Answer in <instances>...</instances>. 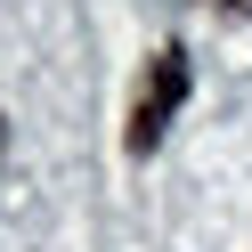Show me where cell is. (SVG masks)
<instances>
[{
    "instance_id": "6da1fadb",
    "label": "cell",
    "mask_w": 252,
    "mask_h": 252,
    "mask_svg": "<svg viewBox=\"0 0 252 252\" xmlns=\"http://www.w3.org/2000/svg\"><path fill=\"white\" fill-rule=\"evenodd\" d=\"M179 98H187V49H155L147 82H138V106H130V155H155V138L179 114Z\"/></svg>"
},
{
    "instance_id": "7a4b0ae2",
    "label": "cell",
    "mask_w": 252,
    "mask_h": 252,
    "mask_svg": "<svg viewBox=\"0 0 252 252\" xmlns=\"http://www.w3.org/2000/svg\"><path fill=\"white\" fill-rule=\"evenodd\" d=\"M212 8H236V17H252V0H212Z\"/></svg>"
}]
</instances>
